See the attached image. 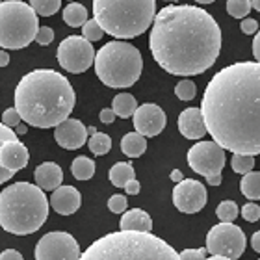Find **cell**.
Returning <instances> with one entry per match:
<instances>
[{
	"instance_id": "cell-1",
	"label": "cell",
	"mask_w": 260,
	"mask_h": 260,
	"mask_svg": "<svg viewBox=\"0 0 260 260\" xmlns=\"http://www.w3.org/2000/svg\"><path fill=\"white\" fill-rule=\"evenodd\" d=\"M212 140L234 154H260V63L238 61L212 76L201 101Z\"/></svg>"
},
{
	"instance_id": "cell-2",
	"label": "cell",
	"mask_w": 260,
	"mask_h": 260,
	"mask_svg": "<svg viewBox=\"0 0 260 260\" xmlns=\"http://www.w3.org/2000/svg\"><path fill=\"white\" fill-rule=\"evenodd\" d=\"M149 47L154 61L169 75H203L219 56L221 30L203 8L166 6L156 13Z\"/></svg>"
},
{
	"instance_id": "cell-3",
	"label": "cell",
	"mask_w": 260,
	"mask_h": 260,
	"mask_svg": "<svg viewBox=\"0 0 260 260\" xmlns=\"http://www.w3.org/2000/svg\"><path fill=\"white\" fill-rule=\"evenodd\" d=\"M15 108L22 121L36 128H52L69 119L75 108L71 82L52 69H36L22 76L15 87Z\"/></svg>"
},
{
	"instance_id": "cell-4",
	"label": "cell",
	"mask_w": 260,
	"mask_h": 260,
	"mask_svg": "<svg viewBox=\"0 0 260 260\" xmlns=\"http://www.w3.org/2000/svg\"><path fill=\"white\" fill-rule=\"evenodd\" d=\"M80 260H182L168 242L151 233L119 231L95 240Z\"/></svg>"
},
{
	"instance_id": "cell-5",
	"label": "cell",
	"mask_w": 260,
	"mask_h": 260,
	"mask_svg": "<svg viewBox=\"0 0 260 260\" xmlns=\"http://www.w3.org/2000/svg\"><path fill=\"white\" fill-rule=\"evenodd\" d=\"M49 217L45 190L30 182H17L0 193V225L6 233L26 236L43 227Z\"/></svg>"
},
{
	"instance_id": "cell-6",
	"label": "cell",
	"mask_w": 260,
	"mask_h": 260,
	"mask_svg": "<svg viewBox=\"0 0 260 260\" xmlns=\"http://www.w3.org/2000/svg\"><path fill=\"white\" fill-rule=\"evenodd\" d=\"M93 19L117 39H132L156 19V0H93Z\"/></svg>"
},
{
	"instance_id": "cell-7",
	"label": "cell",
	"mask_w": 260,
	"mask_h": 260,
	"mask_svg": "<svg viewBox=\"0 0 260 260\" xmlns=\"http://www.w3.org/2000/svg\"><path fill=\"white\" fill-rule=\"evenodd\" d=\"M143 71V58L134 45L110 41L97 52L95 73L104 86L125 89L134 86Z\"/></svg>"
},
{
	"instance_id": "cell-8",
	"label": "cell",
	"mask_w": 260,
	"mask_h": 260,
	"mask_svg": "<svg viewBox=\"0 0 260 260\" xmlns=\"http://www.w3.org/2000/svg\"><path fill=\"white\" fill-rule=\"evenodd\" d=\"M38 11L22 0H2L0 4V47L24 49L38 38Z\"/></svg>"
},
{
	"instance_id": "cell-9",
	"label": "cell",
	"mask_w": 260,
	"mask_h": 260,
	"mask_svg": "<svg viewBox=\"0 0 260 260\" xmlns=\"http://www.w3.org/2000/svg\"><path fill=\"white\" fill-rule=\"evenodd\" d=\"M245 234L234 223H219L206 234V251L212 256H227V258H240L245 251Z\"/></svg>"
},
{
	"instance_id": "cell-10",
	"label": "cell",
	"mask_w": 260,
	"mask_h": 260,
	"mask_svg": "<svg viewBox=\"0 0 260 260\" xmlns=\"http://www.w3.org/2000/svg\"><path fill=\"white\" fill-rule=\"evenodd\" d=\"M56 58L65 71H69L73 75H80L95 63L97 54L93 50L91 41H87L84 36H69L60 43Z\"/></svg>"
},
{
	"instance_id": "cell-11",
	"label": "cell",
	"mask_w": 260,
	"mask_h": 260,
	"mask_svg": "<svg viewBox=\"0 0 260 260\" xmlns=\"http://www.w3.org/2000/svg\"><path fill=\"white\" fill-rule=\"evenodd\" d=\"M188 164L191 171L203 177L221 175L225 168V149L216 141H199L188 151Z\"/></svg>"
},
{
	"instance_id": "cell-12",
	"label": "cell",
	"mask_w": 260,
	"mask_h": 260,
	"mask_svg": "<svg viewBox=\"0 0 260 260\" xmlns=\"http://www.w3.org/2000/svg\"><path fill=\"white\" fill-rule=\"evenodd\" d=\"M82 253L69 233H49L36 245V260H80Z\"/></svg>"
},
{
	"instance_id": "cell-13",
	"label": "cell",
	"mask_w": 260,
	"mask_h": 260,
	"mask_svg": "<svg viewBox=\"0 0 260 260\" xmlns=\"http://www.w3.org/2000/svg\"><path fill=\"white\" fill-rule=\"evenodd\" d=\"M173 205L182 214H197L206 205V188L199 180L184 179L182 182L175 184Z\"/></svg>"
},
{
	"instance_id": "cell-14",
	"label": "cell",
	"mask_w": 260,
	"mask_h": 260,
	"mask_svg": "<svg viewBox=\"0 0 260 260\" xmlns=\"http://www.w3.org/2000/svg\"><path fill=\"white\" fill-rule=\"evenodd\" d=\"M132 123H134L136 132L143 134L145 138H152V136H158L166 128V114L164 110L158 106V104L145 103L138 106L134 117H132Z\"/></svg>"
},
{
	"instance_id": "cell-15",
	"label": "cell",
	"mask_w": 260,
	"mask_h": 260,
	"mask_svg": "<svg viewBox=\"0 0 260 260\" xmlns=\"http://www.w3.org/2000/svg\"><path fill=\"white\" fill-rule=\"evenodd\" d=\"M87 134H89L87 126H84V123L78 119H65L54 130L56 143L63 147V149H67V151L80 149L87 141Z\"/></svg>"
},
{
	"instance_id": "cell-16",
	"label": "cell",
	"mask_w": 260,
	"mask_h": 260,
	"mask_svg": "<svg viewBox=\"0 0 260 260\" xmlns=\"http://www.w3.org/2000/svg\"><path fill=\"white\" fill-rule=\"evenodd\" d=\"M30 154L24 143L19 140L0 141V168L11 169L13 173L21 171L28 166Z\"/></svg>"
},
{
	"instance_id": "cell-17",
	"label": "cell",
	"mask_w": 260,
	"mask_h": 260,
	"mask_svg": "<svg viewBox=\"0 0 260 260\" xmlns=\"http://www.w3.org/2000/svg\"><path fill=\"white\" fill-rule=\"evenodd\" d=\"M179 125L180 134L184 136L186 140H201L205 134H208L205 123V115L201 108H186L182 110V114L179 115Z\"/></svg>"
},
{
	"instance_id": "cell-18",
	"label": "cell",
	"mask_w": 260,
	"mask_h": 260,
	"mask_svg": "<svg viewBox=\"0 0 260 260\" xmlns=\"http://www.w3.org/2000/svg\"><path fill=\"white\" fill-rule=\"evenodd\" d=\"M82 205V195L75 186H60L58 190L52 191L50 197V206L61 216H71L75 214Z\"/></svg>"
},
{
	"instance_id": "cell-19",
	"label": "cell",
	"mask_w": 260,
	"mask_h": 260,
	"mask_svg": "<svg viewBox=\"0 0 260 260\" xmlns=\"http://www.w3.org/2000/svg\"><path fill=\"white\" fill-rule=\"evenodd\" d=\"M34 177H36V184L45 191L58 190L63 182V171L54 162H43L41 166H38Z\"/></svg>"
},
{
	"instance_id": "cell-20",
	"label": "cell",
	"mask_w": 260,
	"mask_h": 260,
	"mask_svg": "<svg viewBox=\"0 0 260 260\" xmlns=\"http://www.w3.org/2000/svg\"><path fill=\"white\" fill-rule=\"evenodd\" d=\"M121 231H138V233H151L152 219L145 210L141 208H132L125 212L119 221Z\"/></svg>"
},
{
	"instance_id": "cell-21",
	"label": "cell",
	"mask_w": 260,
	"mask_h": 260,
	"mask_svg": "<svg viewBox=\"0 0 260 260\" xmlns=\"http://www.w3.org/2000/svg\"><path fill=\"white\" fill-rule=\"evenodd\" d=\"M121 151L125 152L128 158H138L147 151L145 136L140 132H128L121 140Z\"/></svg>"
},
{
	"instance_id": "cell-22",
	"label": "cell",
	"mask_w": 260,
	"mask_h": 260,
	"mask_svg": "<svg viewBox=\"0 0 260 260\" xmlns=\"http://www.w3.org/2000/svg\"><path fill=\"white\" fill-rule=\"evenodd\" d=\"M134 179H136L134 168L128 162H117L110 169V182L114 186H117V188H125L130 180Z\"/></svg>"
},
{
	"instance_id": "cell-23",
	"label": "cell",
	"mask_w": 260,
	"mask_h": 260,
	"mask_svg": "<svg viewBox=\"0 0 260 260\" xmlns=\"http://www.w3.org/2000/svg\"><path fill=\"white\" fill-rule=\"evenodd\" d=\"M112 108L117 114V117H134L136 110H138V103H136L134 95L130 93H119L114 97V103H112Z\"/></svg>"
},
{
	"instance_id": "cell-24",
	"label": "cell",
	"mask_w": 260,
	"mask_h": 260,
	"mask_svg": "<svg viewBox=\"0 0 260 260\" xmlns=\"http://www.w3.org/2000/svg\"><path fill=\"white\" fill-rule=\"evenodd\" d=\"M61 17H63L65 24H69V26L73 28L84 26L87 22V10L86 6L78 4V2H71L63 10V15Z\"/></svg>"
},
{
	"instance_id": "cell-25",
	"label": "cell",
	"mask_w": 260,
	"mask_h": 260,
	"mask_svg": "<svg viewBox=\"0 0 260 260\" xmlns=\"http://www.w3.org/2000/svg\"><path fill=\"white\" fill-rule=\"evenodd\" d=\"M71 173L76 180H89L95 175V162L87 156H78L71 164Z\"/></svg>"
},
{
	"instance_id": "cell-26",
	"label": "cell",
	"mask_w": 260,
	"mask_h": 260,
	"mask_svg": "<svg viewBox=\"0 0 260 260\" xmlns=\"http://www.w3.org/2000/svg\"><path fill=\"white\" fill-rule=\"evenodd\" d=\"M242 193L251 201H260V171H251L244 175V179L240 182Z\"/></svg>"
},
{
	"instance_id": "cell-27",
	"label": "cell",
	"mask_w": 260,
	"mask_h": 260,
	"mask_svg": "<svg viewBox=\"0 0 260 260\" xmlns=\"http://www.w3.org/2000/svg\"><path fill=\"white\" fill-rule=\"evenodd\" d=\"M87 147H89V151H91L93 154L104 156V154H108L110 149H112V140H110L108 134L97 132V134L91 136V138L87 140Z\"/></svg>"
},
{
	"instance_id": "cell-28",
	"label": "cell",
	"mask_w": 260,
	"mask_h": 260,
	"mask_svg": "<svg viewBox=\"0 0 260 260\" xmlns=\"http://www.w3.org/2000/svg\"><path fill=\"white\" fill-rule=\"evenodd\" d=\"M238 205L234 201H221L216 208V216L221 223H233L238 217Z\"/></svg>"
},
{
	"instance_id": "cell-29",
	"label": "cell",
	"mask_w": 260,
	"mask_h": 260,
	"mask_svg": "<svg viewBox=\"0 0 260 260\" xmlns=\"http://www.w3.org/2000/svg\"><path fill=\"white\" fill-rule=\"evenodd\" d=\"M251 10H253L251 0H227L229 15H233L234 19H247Z\"/></svg>"
},
{
	"instance_id": "cell-30",
	"label": "cell",
	"mask_w": 260,
	"mask_h": 260,
	"mask_svg": "<svg viewBox=\"0 0 260 260\" xmlns=\"http://www.w3.org/2000/svg\"><path fill=\"white\" fill-rule=\"evenodd\" d=\"M28 4L32 6L36 11H38V15L50 17V15H54L56 11L60 10L61 0H30Z\"/></svg>"
},
{
	"instance_id": "cell-31",
	"label": "cell",
	"mask_w": 260,
	"mask_h": 260,
	"mask_svg": "<svg viewBox=\"0 0 260 260\" xmlns=\"http://www.w3.org/2000/svg\"><path fill=\"white\" fill-rule=\"evenodd\" d=\"M231 166H233L234 173L240 175H247L253 171V166H255V156L251 154H234L233 160H231Z\"/></svg>"
},
{
	"instance_id": "cell-32",
	"label": "cell",
	"mask_w": 260,
	"mask_h": 260,
	"mask_svg": "<svg viewBox=\"0 0 260 260\" xmlns=\"http://www.w3.org/2000/svg\"><path fill=\"white\" fill-rule=\"evenodd\" d=\"M82 36L87 39V41H99V39H103L104 36V30L103 26L99 24L95 19H91V21H87L84 26H82Z\"/></svg>"
},
{
	"instance_id": "cell-33",
	"label": "cell",
	"mask_w": 260,
	"mask_h": 260,
	"mask_svg": "<svg viewBox=\"0 0 260 260\" xmlns=\"http://www.w3.org/2000/svg\"><path fill=\"white\" fill-rule=\"evenodd\" d=\"M195 84L191 80H180L177 86H175V95L180 99V101H191L195 97Z\"/></svg>"
},
{
	"instance_id": "cell-34",
	"label": "cell",
	"mask_w": 260,
	"mask_h": 260,
	"mask_svg": "<svg viewBox=\"0 0 260 260\" xmlns=\"http://www.w3.org/2000/svg\"><path fill=\"white\" fill-rule=\"evenodd\" d=\"M242 217H244L245 221L249 223H255L260 219V206L256 205V203H247V205L242 206Z\"/></svg>"
},
{
	"instance_id": "cell-35",
	"label": "cell",
	"mask_w": 260,
	"mask_h": 260,
	"mask_svg": "<svg viewBox=\"0 0 260 260\" xmlns=\"http://www.w3.org/2000/svg\"><path fill=\"white\" fill-rule=\"evenodd\" d=\"M126 197L125 195H112L108 199V208L114 214H125L126 212Z\"/></svg>"
},
{
	"instance_id": "cell-36",
	"label": "cell",
	"mask_w": 260,
	"mask_h": 260,
	"mask_svg": "<svg viewBox=\"0 0 260 260\" xmlns=\"http://www.w3.org/2000/svg\"><path fill=\"white\" fill-rule=\"evenodd\" d=\"M21 114H19V110L17 108H8L4 110V114H2V123L8 126H19L21 125Z\"/></svg>"
},
{
	"instance_id": "cell-37",
	"label": "cell",
	"mask_w": 260,
	"mask_h": 260,
	"mask_svg": "<svg viewBox=\"0 0 260 260\" xmlns=\"http://www.w3.org/2000/svg\"><path fill=\"white\" fill-rule=\"evenodd\" d=\"M36 41H38L39 45H43V47L50 45L52 41H54V30H52V28H49V26H41V28H39Z\"/></svg>"
},
{
	"instance_id": "cell-38",
	"label": "cell",
	"mask_w": 260,
	"mask_h": 260,
	"mask_svg": "<svg viewBox=\"0 0 260 260\" xmlns=\"http://www.w3.org/2000/svg\"><path fill=\"white\" fill-rule=\"evenodd\" d=\"M206 247L205 249H184L180 253L182 260H206Z\"/></svg>"
},
{
	"instance_id": "cell-39",
	"label": "cell",
	"mask_w": 260,
	"mask_h": 260,
	"mask_svg": "<svg viewBox=\"0 0 260 260\" xmlns=\"http://www.w3.org/2000/svg\"><path fill=\"white\" fill-rule=\"evenodd\" d=\"M240 30L244 34H247V36H251V34H256V30H258V22L255 21V19H244L242 21V26H240Z\"/></svg>"
},
{
	"instance_id": "cell-40",
	"label": "cell",
	"mask_w": 260,
	"mask_h": 260,
	"mask_svg": "<svg viewBox=\"0 0 260 260\" xmlns=\"http://www.w3.org/2000/svg\"><path fill=\"white\" fill-rule=\"evenodd\" d=\"M13 140H19L17 134L11 130V126L2 123V125H0V141H13Z\"/></svg>"
},
{
	"instance_id": "cell-41",
	"label": "cell",
	"mask_w": 260,
	"mask_h": 260,
	"mask_svg": "<svg viewBox=\"0 0 260 260\" xmlns=\"http://www.w3.org/2000/svg\"><path fill=\"white\" fill-rule=\"evenodd\" d=\"M101 121H103L104 125H112L115 121V117H117V114L114 112V108H104V110H101Z\"/></svg>"
},
{
	"instance_id": "cell-42",
	"label": "cell",
	"mask_w": 260,
	"mask_h": 260,
	"mask_svg": "<svg viewBox=\"0 0 260 260\" xmlns=\"http://www.w3.org/2000/svg\"><path fill=\"white\" fill-rule=\"evenodd\" d=\"M0 260H24L22 258V255L19 253V251L15 249H6L2 255H0Z\"/></svg>"
},
{
	"instance_id": "cell-43",
	"label": "cell",
	"mask_w": 260,
	"mask_h": 260,
	"mask_svg": "<svg viewBox=\"0 0 260 260\" xmlns=\"http://www.w3.org/2000/svg\"><path fill=\"white\" fill-rule=\"evenodd\" d=\"M140 190H141V186H140V182H138L136 179H134V180H130L128 184L125 186V191H126L128 195H138V193H140Z\"/></svg>"
},
{
	"instance_id": "cell-44",
	"label": "cell",
	"mask_w": 260,
	"mask_h": 260,
	"mask_svg": "<svg viewBox=\"0 0 260 260\" xmlns=\"http://www.w3.org/2000/svg\"><path fill=\"white\" fill-rule=\"evenodd\" d=\"M253 56H255V60L260 63V30L256 32L255 39H253Z\"/></svg>"
},
{
	"instance_id": "cell-45",
	"label": "cell",
	"mask_w": 260,
	"mask_h": 260,
	"mask_svg": "<svg viewBox=\"0 0 260 260\" xmlns=\"http://www.w3.org/2000/svg\"><path fill=\"white\" fill-rule=\"evenodd\" d=\"M11 177H13V171H11V169L0 168V182H2V184H4V182H8Z\"/></svg>"
},
{
	"instance_id": "cell-46",
	"label": "cell",
	"mask_w": 260,
	"mask_h": 260,
	"mask_svg": "<svg viewBox=\"0 0 260 260\" xmlns=\"http://www.w3.org/2000/svg\"><path fill=\"white\" fill-rule=\"evenodd\" d=\"M171 180H173L175 184L182 182V180H184V175H182V171H180V169H173V171H171Z\"/></svg>"
},
{
	"instance_id": "cell-47",
	"label": "cell",
	"mask_w": 260,
	"mask_h": 260,
	"mask_svg": "<svg viewBox=\"0 0 260 260\" xmlns=\"http://www.w3.org/2000/svg\"><path fill=\"white\" fill-rule=\"evenodd\" d=\"M251 245H253V249L260 253V231L253 234V238H251Z\"/></svg>"
},
{
	"instance_id": "cell-48",
	"label": "cell",
	"mask_w": 260,
	"mask_h": 260,
	"mask_svg": "<svg viewBox=\"0 0 260 260\" xmlns=\"http://www.w3.org/2000/svg\"><path fill=\"white\" fill-rule=\"evenodd\" d=\"M206 182L210 186H219L221 184V175H214V177H208L206 179Z\"/></svg>"
},
{
	"instance_id": "cell-49",
	"label": "cell",
	"mask_w": 260,
	"mask_h": 260,
	"mask_svg": "<svg viewBox=\"0 0 260 260\" xmlns=\"http://www.w3.org/2000/svg\"><path fill=\"white\" fill-rule=\"evenodd\" d=\"M8 63H10V56H8V52L2 49V52H0V65H2V67H6Z\"/></svg>"
},
{
	"instance_id": "cell-50",
	"label": "cell",
	"mask_w": 260,
	"mask_h": 260,
	"mask_svg": "<svg viewBox=\"0 0 260 260\" xmlns=\"http://www.w3.org/2000/svg\"><path fill=\"white\" fill-rule=\"evenodd\" d=\"M28 132V126L26 125H19L17 126V134H26Z\"/></svg>"
},
{
	"instance_id": "cell-51",
	"label": "cell",
	"mask_w": 260,
	"mask_h": 260,
	"mask_svg": "<svg viewBox=\"0 0 260 260\" xmlns=\"http://www.w3.org/2000/svg\"><path fill=\"white\" fill-rule=\"evenodd\" d=\"M251 4H253V10L260 11V0H251Z\"/></svg>"
},
{
	"instance_id": "cell-52",
	"label": "cell",
	"mask_w": 260,
	"mask_h": 260,
	"mask_svg": "<svg viewBox=\"0 0 260 260\" xmlns=\"http://www.w3.org/2000/svg\"><path fill=\"white\" fill-rule=\"evenodd\" d=\"M206 260H233V258H227V256H210V258Z\"/></svg>"
},
{
	"instance_id": "cell-53",
	"label": "cell",
	"mask_w": 260,
	"mask_h": 260,
	"mask_svg": "<svg viewBox=\"0 0 260 260\" xmlns=\"http://www.w3.org/2000/svg\"><path fill=\"white\" fill-rule=\"evenodd\" d=\"M197 4H212V2H216V0H195Z\"/></svg>"
},
{
	"instance_id": "cell-54",
	"label": "cell",
	"mask_w": 260,
	"mask_h": 260,
	"mask_svg": "<svg viewBox=\"0 0 260 260\" xmlns=\"http://www.w3.org/2000/svg\"><path fill=\"white\" fill-rule=\"evenodd\" d=\"M87 132H89L91 136H95L97 134V128H95V126H87Z\"/></svg>"
},
{
	"instance_id": "cell-55",
	"label": "cell",
	"mask_w": 260,
	"mask_h": 260,
	"mask_svg": "<svg viewBox=\"0 0 260 260\" xmlns=\"http://www.w3.org/2000/svg\"><path fill=\"white\" fill-rule=\"evenodd\" d=\"M169 2H175V0H169Z\"/></svg>"
},
{
	"instance_id": "cell-56",
	"label": "cell",
	"mask_w": 260,
	"mask_h": 260,
	"mask_svg": "<svg viewBox=\"0 0 260 260\" xmlns=\"http://www.w3.org/2000/svg\"><path fill=\"white\" fill-rule=\"evenodd\" d=\"M71 2H73V0H71Z\"/></svg>"
},
{
	"instance_id": "cell-57",
	"label": "cell",
	"mask_w": 260,
	"mask_h": 260,
	"mask_svg": "<svg viewBox=\"0 0 260 260\" xmlns=\"http://www.w3.org/2000/svg\"><path fill=\"white\" fill-rule=\"evenodd\" d=\"M258 260H260V258H258Z\"/></svg>"
}]
</instances>
